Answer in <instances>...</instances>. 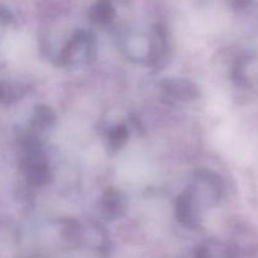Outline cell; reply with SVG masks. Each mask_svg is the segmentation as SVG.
Returning a JSON list of instances; mask_svg holds the SVG:
<instances>
[{
  "label": "cell",
  "mask_w": 258,
  "mask_h": 258,
  "mask_svg": "<svg viewBox=\"0 0 258 258\" xmlns=\"http://www.w3.org/2000/svg\"><path fill=\"white\" fill-rule=\"evenodd\" d=\"M92 48L93 44L90 39V35L86 33H77L73 39L68 43L67 48L63 53V58L68 63H72L77 59H88Z\"/></svg>",
  "instance_id": "1"
},
{
  "label": "cell",
  "mask_w": 258,
  "mask_h": 258,
  "mask_svg": "<svg viewBox=\"0 0 258 258\" xmlns=\"http://www.w3.org/2000/svg\"><path fill=\"white\" fill-rule=\"evenodd\" d=\"M176 214H178L179 221H181L186 226H198V217H197L193 190H186L183 196L179 197L178 203H176Z\"/></svg>",
  "instance_id": "2"
},
{
  "label": "cell",
  "mask_w": 258,
  "mask_h": 258,
  "mask_svg": "<svg viewBox=\"0 0 258 258\" xmlns=\"http://www.w3.org/2000/svg\"><path fill=\"white\" fill-rule=\"evenodd\" d=\"M169 95L181 100H193L198 97L199 91L194 83L186 80H168L163 83Z\"/></svg>",
  "instance_id": "3"
},
{
  "label": "cell",
  "mask_w": 258,
  "mask_h": 258,
  "mask_svg": "<svg viewBox=\"0 0 258 258\" xmlns=\"http://www.w3.org/2000/svg\"><path fill=\"white\" fill-rule=\"evenodd\" d=\"M102 207L108 217H117L123 209V199L121 194L113 189H108L102 197Z\"/></svg>",
  "instance_id": "4"
},
{
  "label": "cell",
  "mask_w": 258,
  "mask_h": 258,
  "mask_svg": "<svg viewBox=\"0 0 258 258\" xmlns=\"http://www.w3.org/2000/svg\"><path fill=\"white\" fill-rule=\"evenodd\" d=\"M128 136V131L125 126H117L110 133V145L113 149H118L126 143Z\"/></svg>",
  "instance_id": "5"
},
{
  "label": "cell",
  "mask_w": 258,
  "mask_h": 258,
  "mask_svg": "<svg viewBox=\"0 0 258 258\" xmlns=\"http://www.w3.org/2000/svg\"><path fill=\"white\" fill-rule=\"evenodd\" d=\"M112 8L108 3H100L97 8H96L95 13H93V19L98 23H107L112 19Z\"/></svg>",
  "instance_id": "6"
},
{
  "label": "cell",
  "mask_w": 258,
  "mask_h": 258,
  "mask_svg": "<svg viewBox=\"0 0 258 258\" xmlns=\"http://www.w3.org/2000/svg\"><path fill=\"white\" fill-rule=\"evenodd\" d=\"M197 258H209V253L206 248L199 249L198 254H197Z\"/></svg>",
  "instance_id": "7"
}]
</instances>
